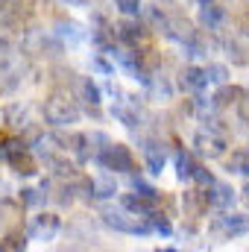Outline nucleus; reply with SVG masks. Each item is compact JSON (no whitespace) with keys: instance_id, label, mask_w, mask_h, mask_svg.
<instances>
[{"instance_id":"nucleus-18","label":"nucleus","mask_w":249,"mask_h":252,"mask_svg":"<svg viewBox=\"0 0 249 252\" xmlns=\"http://www.w3.org/2000/svg\"><path fill=\"white\" fill-rule=\"evenodd\" d=\"M179 88L187 94H202L208 88V79H205V70L196 67V64H185L179 70Z\"/></svg>"},{"instance_id":"nucleus-12","label":"nucleus","mask_w":249,"mask_h":252,"mask_svg":"<svg viewBox=\"0 0 249 252\" xmlns=\"http://www.w3.org/2000/svg\"><path fill=\"white\" fill-rule=\"evenodd\" d=\"M24 47H27V53H35V56H59L62 53V41L50 32H30Z\"/></svg>"},{"instance_id":"nucleus-35","label":"nucleus","mask_w":249,"mask_h":252,"mask_svg":"<svg viewBox=\"0 0 249 252\" xmlns=\"http://www.w3.org/2000/svg\"><path fill=\"white\" fill-rule=\"evenodd\" d=\"M190 182H196V185H202V188H208L211 182H214V173L205 167V164H196V170H193V179Z\"/></svg>"},{"instance_id":"nucleus-11","label":"nucleus","mask_w":249,"mask_h":252,"mask_svg":"<svg viewBox=\"0 0 249 252\" xmlns=\"http://www.w3.org/2000/svg\"><path fill=\"white\" fill-rule=\"evenodd\" d=\"M73 91H76V100H82L85 109L97 115V109H100V103H103L100 85H97L91 76H73Z\"/></svg>"},{"instance_id":"nucleus-13","label":"nucleus","mask_w":249,"mask_h":252,"mask_svg":"<svg viewBox=\"0 0 249 252\" xmlns=\"http://www.w3.org/2000/svg\"><path fill=\"white\" fill-rule=\"evenodd\" d=\"M205 199H208V208H220V211H226V208L235 205L238 190L232 188L229 182H217V179H214V182L205 188Z\"/></svg>"},{"instance_id":"nucleus-10","label":"nucleus","mask_w":249,"mask_h":252,"mask_svg":"<svg viewBox=\"0 0 249 252\" xmlns=\"http://www.w3.org/2000/svg\"><path fill=\"white\" fill-rule=\"evenodd\" d=\"M141 156H144L147 170H150L153 176H161V170H164V164H167V150H164V144L156 141V138H144V141H141Z\"/></svg>"},{"instance_id":"nucleus-20","label":"nucleus","mask_w":249,"mask_h":252,"mask_svg":"<svg viewBox=\"0 0 249 252\" xmlns=\"http://www.w3.org/2000/svg\"><path fill=\"white\" fill-rule=\"evenodd\" d=\"M193 32H196V30H193V24H190L187 18H182V15H167L164 35H167L170 41H179V44H185Z\"/></svg>"},{"instance_id":"nucleus-17","label":"nucleus","mask_w":249,"mask_h":252,"mask_svg":"<svg viewBox=\"0 0 249 252\" xmlns=\"http://www.w3.org/2000/svg\"><path fill=\"white\" fill-rule=\"evenodd\" d=\"M3 121L12 132H30L32 121H30V106L27 103H9L3 109Z\"/></svg>"},{"instance_id":"nucleus-33","label":"nucleus","mask_w":249,"mask_h":252,"mask_svg":"<svg viewBox=\"0 0 249 252\" xmlns=\"http://www.w3.org/2000/svg\"><path fill=\"white\" fill-rule=\"evenodd\" d=\"M18 202H21V208L27 205V208H32V205H38V202H44V193L35 188H24L18 193Z\"/></svg>"},{"instance_id":"nucleus-28","label":"nucleus","mask_w":249,"mask_h":252,"mask_svg":"<svg viewBox=\"0 0 249 252\" xmlns=\"http://www.w3.org/2000/svg\"><path fill=\"white\" fill-rule=\"evenodd\" d=\"M141 15H144V24L150 27V30H156V32H164V24H167V12H161V6L156 3V6H141Z\"/></svg>"},{"instance_id":"nucleus-26","label":"nucleus","mask_w":249,"mask_h":252,"mask_svg":"<svg viewBox=\"0 0 249 252\" xmlns=\"http://www.w3.org/2000/svg\"><path fill=\"white\" fill-rule=\"evenodd\" d=\"M144 223L150 226V232H156V235H161V238H170L173 235V226H170V217L164 214V211H150L147 217H144Z\"/></svg>"},{"instance_id":"nucleus-1","label":"nucleus","mask_w":249,"mask_h":252,"mask_svg":"<svg viewBox=\"0 0 249 252\" xmlns=\"http://www.w3.org/2000/svg\"><path fill=\"white\" fill-rule=\"evenodd\" d=\"M41 115H44V121L53 126V129H70L73 124H79L82 106H79L76 97H70L67 91H53V94L44 100Z\"/></svg>"},{"instance_id":"nucleus-36","label":"nucleus","mask_w":249,"mask_h":252,"mask_svg":"<svg viewBox=\"0 0 249 252\" xmlns=\"http://www.w3.org/2000/svg\"><path fill=\"white\" fill-rule=\"evenodd\" d=\"M132 190H138V193H147V196H161V190L153 188L150 182H144L141 176H132Z\"/></svg>"},{"instance_id":"nucleus-37","label":"nucleus","mask_w":249,"mask_h":252,"mask_svg":"<svg viewBox=\"0 0 249 252\" xmlns=\"http://www.w3.org/2000/svg\"><path fill=\"white\" fill-rule=\"evenodd\" d=\"M238 115H241V121H247L249 124V94L244 91V97L238 100Z\"/></svg>"},{"instance_id":"nucleus-21","label":"nucleus","mask_w":249,"mask_h":252,"mask_svg":"<svg viewBox=\"0 0 249 252\" xmlns=\"http://www.w3.org/2000/svg\"><path fill=\"white\" fill-rule=\"evenodd\" d=\"M6 164H9L18 176H24V179H30V176H35V173H38V158L30 153V147H27V150H21V153H15Z\"/></svg>"},{"instance_id":"nucleus-39","label":"nucleus","mask_w":249,"mask_h":252,"mask_svg":"<svg viewBox=\"0 0 249 252\" xmlns=\"http://www.w3.org/2000/svg\"><path fill=\"white\" fill-rule=\"evenodd\" d=\"M244 199H247V202H249V182H247V185H244Z\"/></svg>"},{"instance_id":"nucleus-32","label":"nucleus","mask_w":249,"mask_h":252,"mask_svg":"<svg viewBox=\"0 0 249 252\" xmlns=\"http://www.w3.org/2000/svg\"><path fill=\"white\" fill-rule=\"evenodd\" d=\"M3 250H27V232L12 229V232L0 241V252H3Z\"/></svg>"},{"instance_id":"nucleus-9","label":"nucleus","mask_w":249,"mask_h":252,"mask_svg":"<svg viewBox=\"0 0 249 252\" xmlns=\"http://www.w3.org/2000/svg\"><path fill=\"white\" fill-rule=\"evenodd\" d=\"M32 12V0H0V30H15L27 24Z\"/></svg>"},{"instance_id":"nucleus-25","label":"nucleus","mask_w":249,"mask_h":252,"mask_svg":"<svg viewBox=\"0 0 249 252\" xmlns=\"http://www.w3.org/2000/svg\"><path fill=\"white\" fill-rule=\"evenodd\" d=\"M226 170L229 173H238V176H249V147L232 150V156L226 158Z\"/></svg>"},{"instance_id":"nucleus-6","label":"nucleus","mask_w":249,"mask_h":252,"mask_svg":"<svg viewBox=\"0 0 249 252\" xmlns=\"http://www.w3.org/2000/svg\"><path fill=\"white\" fill-rule=\"evenodd\" d=\"M150 27L144 24V21H138V18H126L124 21H118L115 24V38L124 44V47H141V44H147L150 41Z\"/></svg>"},{"instance_id":"nucleus-22","label":"nucleus","mask_w":249,"mask_h":252,"mask_svg":"<svg viewBox=\"0 0 249 252\" xmlns=\"http://www.w3.org/2000/svg\"><path fill=\"white\" fill-rule=\"evenodd\" d=\"M241 97H244V88H241V85L220 82V88H217L214 97H211V106H214V109H232V106H238Z\"/></svg>"},{"instance_id":"nucleus-7","label":"nucleus","mask_w":249,"mask_h":252,"mask_svg":"<svg viewBox=\"0 0 249 252\" xmlns=\"http://www.w3.org/2000/svg\"><path fill=\"white\" fill-rule=\"evenodd\" d=\"M193 147H196L199 156H205V158L211 161V158H223V156H226L229 141H226L223 132H217V129L208 126V129H199V132L193 135Z\"/></svg>"},{"instance_id":"nucleus-40","label":"nucleus","mask_w":249,"mask_h":252,"mask_svg":"<svg viewBox=\"0 0 249 252\" xmlns=\"http://www.w3.org/2000/svg\"><path fill=\"white\" fill-rule=\"evenodd\" d=\"M67 3H73V6H82V3H85V0H67Z\"/></svg>"},{"instance_id":"nucleus-23","label":"nucleus","mask_w":249,"mask_h":252,"mask_svg":"<svg viewBox=\"0 0 249 252\" xmlns=\"http://www.w3.org/2000/svg\"><path fill=\"white\" fill-rule=\"evenodd\" d=\"M226 9L220 6V3H202V9H199V24L202 27H208V30H220L223 24H226Z\"/></svg>"},{"instance_id":"nucleus-41","label":"nucleus","mask_w":249,"mask_h":252,"mask_svg":"<svg viewBox=\"0 0 249 252\" xmlns=\"http://www.w3.org/2000/svg\"><path fill=\"white\" fill-rule=\"evenodd\" d=\"M161 3H176V0H161Z\"/></svg>"},{"instance_id":"nucleus-4","label":"nucleus","mask_w":249,"mask_h":252,"mask_svg":"<svg viewBox=\"0 0 249 252\" xmlns=\"http://www.w3.org/2000/svg\"><path fill=\"white\" fill-rule=\"evenodd\" d=\"M208 235L217 238V241H232V238H241L249 235V214H238V211H223L220 217H214L208 223Z\"/></svg>"},{"instance_id":"nucleus-29","label":"nucleus","mask_w":249,"mask_h":252,"mask_svg":"<svg viewBox=\"0 0 249 252\" xmlns=\"http://www.w3.org/2000/svg\"><path fill=\"white\" fill-rule=\"evenodd\" d=\"M21 150H27V141L21 135H0V161H9Z\"/></svg>"},{"instance_id":"nucleus-27","label":"nucleus","mask_w":249,"mask_h":252,"mask_svg":"<svg viewBox=\"0 0 249 252\" xmlns=\"http://www.w3.org/2000/svg\"><path fill=\"white\" fill-rule=\"evenodd\" d=\"M118 193V185L115 179H88V199H109Z\"/></svg>"},{"instance_id":"nucleus-8","label":"nucleus","mask_w":249,"mask_h":252,"mask_svg":"<svg viewBox=\"0 0 249 252\" xmlns=\"http://www.w3.org/2000/svg\"><path fill=\"white\" fill-rule=\"evenodd\" d=\"M59 229H62V217L56 211H38L30 220V226H27V238H32V241H53L59 235Z\"/></svg>"},{"instance_id":"nucleus-2","label":"nucleus","mask_w":249,"mask_h":252,"mask_svg":"<svg viewBox=\"0 0 249 252\" xmlns=\"http://www.w3.org/2000/svg\"><path fill=\"white\" fill-rule=\"evenodd\" d=\"M94 161L109 170V173H126L132 176L135 173V156L126 144H118V141H106L97 153H94Z\"/></svg>"},{"instance_id":"nucleus-16","label":"nucleus","mask_w":249,"mask_h":252,"mask_svg":"<svg viewBox=\"0 0 249 252\" xmlns=\"http://www.w3.org/2000/svg\"><path fill=\"white\" fill-rule=\"evenodd\" d=\"M121 205H124L126 211H132V214H138V217H147L150 211H156L158 205H161V196H147V193H124L121 196Z\"/></svg>"},{"instance_id":"nucleus-19","label":"nucleus","mask_w":249,"mask_h":252,"mask_svg":"<svg viewBox=\"0 0 249 252\" xmlns=\"http://www.w3.org/2000/svg\"><path fill=\"white\" fill-rule=\"evenodd\" d=\"M182 211H185L187 220H199V217H205V211H208L205 190H196V188L185 190V193H182Z\"/></svg>"},{"instance_id":"nucleus-24","label":"nucleus","mask_w":249,"mask_h":252,"mask_svg":"<svg viewBox=\"0 0 249 252\" xmlns=\"http://www.w3.org/2000/svg\"><path fill=\"white\" fill-rule=\"evenodd\" d=\"M173 161H176V176H179L182 182H190V179H193V170H196V164H199L196 156H193L190 150H176V158H173Z\"/></svg>"},{"instance_id":"nucleus-38","label":"nucleus","mask_w":249,"mask_h":252,"mask_svg":"<svg viewBox=\"0 0 249 252\" xmlns=\"http://www.w3.org/2000/svg\"><path fill=\"white\" fill-rule=\"evenodd\" d=\"M94 67H97V70H100V73H109V76H112V73H115V67H112V64L106 62V59H94Z\"/></svg>"},{"instance_id":"nucleus-15","label":"nucleus","mask_w":249,"mask_h":252,"mask_svg":"<svg viewBox=\"0 0 249 252\" xmlns=\"http://www.w3.org/2000/svg\"><path fill=\"white\" fill-rule=\"evenodd\" d=\"M56 141H59L62 153H70L79 164H85V161L91 158V150H88V135H82V132H67V135H59Z\"/></svg>"},{"instance_id":"nucleus-30","label":"nucleus","mask_w":249,"mask_h":252,"mask_svg":"<svg viewBox=\"0 0 249 252\" xmlns=\"http://www.w3.org/2000/svg\"><path fill=\"white\" fill-rule=\"evenodd\" d=\"M226 50H229V59L235 64H249V47L244 41L232 38V41H226Z\"/></svg>"},{"instance_id":"nucleus-42","label":"nucleus","mask_w":249,"mask_h":252,"mask_svg":"<svg viewBox=\"0 0 249 252\" xmlns=\"http://www.w3.org/2000/svg\"><path fill=\"white\" fill-rule=\"evenodd\" d=\"M199 3H208V0H199Z\"/></svg>"},{"instance_id":"nucleus-34","label":"nucleus","mask_w":249,"mask_h":252,"mask_svg":"<svg viewBox=\"0 0 249 252\" xmlns=\"http://www.w3.org/2000/svg\"><path fill=\"white\" fill-rule=\"evenodd\" d=\"M115 6L126 18H138L141 15V0H115Z\"/></svg>"},{"instance_id":"nucleus-5","label":"nucleus","mask_w":249,"mask_h":252,"mask_svg":"<svg viewBox=\"0 0 249 252\" xmlns=\"http://www.w3.org/2000/svg\"><path fill=\"white\" fill-rule=\"evenodd\" d=\"M24 73H27V62H24V56L15 47L6 50V53H0V91L18 88L21 79H24Z\"/></svg>"},{"instance_id":"nucleus-14","label":"nucleus","mask_w":249,"mask_h":252,"mask_svg":"<svg viewBox=\"0 0 249 252\" xmlns=\"http://www.w3.org/2000/svg\"><path fill=\"white\" fill-rule=\"evenodd\" d=\"M112 118H118L126 129H138L141 126V103L138 97H124L112 106Z\"/></svg>"},{"instance_id":"nucleus-31","label":"nucleus","mask_w":249,"mask_h":252,"mask_svg":"<svg viewBox=\"0 0 249 252\" xmlns=\"http://www.w3.org/2000/svg\"><path fill=\"white\" fill-rule=\"evenodd\" d=\"M202 70H205L208 85H211V82H214V85H220V82H226V79H229V67H226V64H220V62H208Z\"/></svg>"},{"instance_id":"nucleus-3","label":"nucleus","mask_w":249,"mask_h":252,"mask_svg":"<svg viewBox=\"0 0 249 252\" xmlns=\"http://www.w3.org/2000/svg\"><path fill=\"white\" fill-rule=\"evenodd\" d=\"M100 220H103L109 229L121 232V235H150V226L144 223V217L126 211L124 205H121V208H103V211H100Z\"/></svg>"}]
</instances>
